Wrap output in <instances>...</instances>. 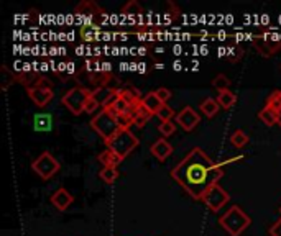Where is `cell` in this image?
Masks as SVG:
<instances>
[{"instance_id": "277c9868", "label": "cell", "mask_w": 281, "mask_h": 236, "mask_svg": "<svg viewBox=\"0 0 281 236\" xmlns=\"http://www.w3.org/2000/svg\"><path fill=\"white\" fill-rule=\"evenodd\" d=\"M106 144H107V149L114 151V153L119 154L122 159H125V157L138 146V138L130 131V128H122L119 133H117L112 140H109Z\"/></svg>"}, {"instance_id": "9c48e42d", "label": "cell", "mask_w": 281, "mask_h": 236, "mask_svg": "<svg viewBox=\"0 0 281 236\" xmlns=\"http://www.w3.org/2000/svg\"><path fill=\"white\" fill-rule=\"evenodd\" d=\"M28 97L36 107L43 108L53 100L55 92H53V87H51V84H44V85H38V87H33V89H28Z\"/></svg>"}, {"instance_id": "f1b7e54d", "label": "cell", "mask_w": 281, "mask_h": 236, "mask_svg": "<svg viewBox=\"0 0 281 236\" xmlns=\"http://www.w3.org/2000/svg\"><path fill=\"white\" fill-rule=\"evenodd\" d=\"M156 116H158L160 118V120H161V123L163 122H171L173 120V118H176V113H174V110L171 108V107H169V105H163V107L158 110V113H156Z\"/></svg>"}, {"instance_id": "d6a6232c", "label": "cell", "mask_w": 281, "mask_h": 236, "mask_svg": "<svg viewBox=\"0 0 281 236\" xmlns=\"http://www.w3.org/2000/svg\"><path fill=\"white\" fill-rule=\"evenodd\" d=\"M268 233H270V236H281V218L276 220V223H273Z\"/></svg>"}, {"instance_id": "603a6c76", "label": "cell", "mask_w": 281, "mask_h": 236, "mask_svg": "<svg viewBox=\"0 0 281 236\" xmlns=\"http://www.w3.org/2000/svg\"><path fill=\"white\" fill-rule=\"evenodd\" d=\"M248 143V136L244 130H235L233 133L230 135V144L233 148L242 149Z\"/></svg>"}, {"instance_id": "83f0119b", "label": "cell", "mask_w": 281, "mask_h": 236, "mask_svg": "<svg viewBox=\"0 0 281 236\" xmlns=\"http://www.w3.org/2000/svg\"><path fill=\"white\" fill-rule=\"evenodd\" d=\"M2 74H4V79H2V90H7L10 87V84L17 82V76L15 72H10L7 66H2Z\"/></svg>"}, {"instance_id": "1f68e13d", "label": "cell", "mask_w": 281, "mask_h": 236, "mask_svg": "<svg viewBox=\"0 0 281 236\" xmlns=\"http://www.w3.org/2000/svg\"><path fill=\"white\" fill-rule=\"evenodd\" d=\"M155 94L158 95V98H160V100H161L163 103H166V102L169 100V98H171V92H169L166 87H160V89H156V90H155Z\"/></svg>"}, {"instance_id": "e0dca14e", "label": "cell", "mask_w": 281, "mask_h": 236, "mask_svg": "<svg viewBox=\"0 0 281 236\" xmlns=\"http://www.w3.org/2000/svg\"><path fill=\"white\" fill-rule=\"evenodd\" d=\"M266 107L278 113V125L281 127V90H273L266 98Z\"/></svg>"}, {"instance_id": "4316f807", "label": "cell", "mask_w": 281, "mask_h": 236, "mask_svg": "<svg viewBox=\"0 0 281 236\" xmlns=\"http://www.w3.org/2000/svg\"><path fill=\"white\" fill-rule=\"evenodd\" d=\"M212 87L215 90H219V92L228 90V87H230V79H228L227 76H224V74H217L212 81Z\"/></svg>"}, {"instance_id": "836d02e7", "label": "cell", "mask_w": 281, "mask_h": 236, "mask_svg": "<svg viewBox=\"0 0 281 236\" xmlns=\"http://www.w3.org/2000/svg\"><path fill=\"white\" fill-rule=\"evenodd\" d=\"M168 10H169V15H171V20L179 17V10H178V7H176V4L168 2Z\"/></svg>"}, {"instance_id": "3957f363", "label": "cell", "mask_w": 281, "mask_h": 236, "mask_svg": "<svg viewBox=\"0 0 281 236\" xmlns=\"http://www.w3.org/2000/svg\"><path fill=\"white\" fill-rule=\"evenodd\" d=\"M90 127H92V130L106 143L109 140H112V138L122 130L119 122H117V116L110 110H101L99 113L90 120Z\"/></svg>"}, {"instance_id": "2e32d148", "label": "cell", "mask_w": 281, "mask_h": 236, "mask_svg": "<svg viewBox=\"0 0 281 236\" xmlns=\"http://www.w3.org/2000/svg\"><path fill=\"white\" fill-rule=\"evenodd\" d=\"M219 110H220V105L217 102V98L209 97V98H206V100H202V103H201V111L207 118H214L215 115H217Z\"/></svg>"}, {"instance_id": "7c38bea8", "label": "cell", "mask_w": 281, "mask_h": 236, "mask_svg": "<svg viewBox=\"0 0 281 236\" xmlns=\"http://www.w3.org/2000/svg\"><path fill=\"white\" fill-rule=\"evenodd\" d=\"M150 153H152L158 161L163 162V161H166L168 157L173 154V146H171V143L166 140V138H161V140H156L152 144Z\"/></svg>"}, {"instance_id": "6da1fadb", "label": "cell", "mask_w": 281, "mask_h": 236, "mask_svg": "<svg viewBox=\"0 0 281 236\" xmlns=\"http://www.w3.org/2000/svg\"><path fill=\"white\" fill-rule=\"evenodd\" d=\"M171 177L194 200H202L209 189L224 177V167L212 161L201 148H193L178 166L171 170Z\"/></svg>"}, {"instance_id": "ffe728a7", "label": "cell", "mask_w": 281, "mask_h": 236, "mask_svg": "<svg viewBox=\"0 0 281 236\" xmlns=\"http://www.w3.org/2000/svg\"><path fill=\"white\" fill-rule=\"evenodd\" d=\"M217 102L220 105V108H224V110H228V108H232L235 102H237V95L233 94V92L230 90H224V92H219V95H217Z\"/></svg>"}, {"instance_id": "ba28073f", "label": "cell", "mask_w": 281, "mask_h": 236, "mask_svg": "<svg viewBox=\"0 0 281 236\" xmlns=\"http://www.w3.org/2000/svg\"><path fill=\"white\" fill-rule=\"evenodd\" d=\"M252 43L263 57H271L281 49V39L271 35H255Z\"/></svg>"}, {"instance_id": "4fadbf2b", "label": "cell", "mask_w": 281, "mask_h": 236, "mask_svg": "<svg viewBox=\"0 0 281 236\" xmlns=\"http://www.w3.org/2000/svg\"><path fill=\"white\" fill-rule=\"evenodd\" d=\"M73 202H74V197L71 195L64 187H60L53 195H51V203H53V207L56 210H60V212H66V208Z\"/></svg>"}, {"instance_id": "d4e9b609", "label": "cell", "mask_w": 281, "mask_h": 236, "mask_svg": "<svg viewBox=\"0 0 281 236\" xmlns=\"http://www.w3.org/2000/svg\"><path fill=\"white\" fill-rule=\"evenodd\" d=\"M99 177L106 184H114L119 177V169L117 167H102L99 170Z\"/></svg>"}, {"instance_id": "44dd1931", "label": "cell", "mask_w": 281, "mask_h": 236, "mask_svg": "<svg viewBox=\"0 0 281 236\" xmlns=\"http://www.w3.org/2000/svg\"><path fill=\"white\" fill-rule=\"evenodd\" d=\"M81 38L84 41H96L97 36H99V26L96 25H82L81 26Z\"/></svg>"}, {"instance_id": "8992f818", "label": "cell", "mask_w": 281, "mask_h": 236, "mask_svg": "<svg viewBox=\"0 0 281 236\" xmlns=\"http://www.w3.org/2000/svg\"><path fill=\"white\" fill-rule=\"evenodd\" d=\"M60 169H61L60 161H58L50 151H43V153L31 162V170H33L36 175H40L43 181L51 179Z\"/></svg>"}, {"instance_id": "5bb4252c", "label": "cell", "mask_w": 281, "mask_h": 236, "mask_svg": "<svg viewBox=\"0 0 281 236\" xmlns=\"http://www.w3.org/2000/svg\"><path fill=\"white\" fill-rule=\"evenodd\" d=\"M142 105H143V107H145L152 115H156V113H158V110H160L165 103H163V102L160 100L158 95H156L155 92H150V94H147L145 97H142Z\"/></svg>"}, {"instance_id": "30bf717a", "label": "cell", "mask_w": 281, "mask_h": 236, "mask_svg": "<svg viewBox=\"0 0 281 236\" xmlns=\"http://www.w3.org/2000/svg\"><path fill=\"white\" fill-rule=\"evenodd\" d=\"M199 122H201V116L191 107H184L181 111L176 113V123L184 131H193L199 125Z\"/></svg>"}, {"instance_id": "8fae6325", "label": "cell", "mask_w": 281, "mask_h": 236, "mask_svg": "<svg viewBox=\"0 0 281 236\" xmlns=\"http://www.w3.org/2000/svg\"><path fill=\"white\" fill-rule=\"evenodd\" d=\"M74 13L77 17H90V18H96V17H102L104 12L99 5H97L94 0H84V2L77 4Z\"/></svg>"}, {"instance_id": "e575fe53", "label": "cell", "mask_w": 281, "mask_h": 236, "mask_svg": "<svg viewBox=\"0 0 281 236\" xmlns=\"http://www.w3.org/2000/svg\"><path fill=\"white\" fill-rule=\"evenodd\" d=\"M279 215H281V207H279Z\"/></svg>"}, {"instance_id": "9a60e30c", "label": "cell", "mask_w": 281, "mask_h": 236, "mask_svg": "<svg viewBox=\"0 0 281 236\" xmlns=\"http://www.w3.org/2000/svg\"><path fill=\"white\" fill-rule=\"evenodd\" d=\"M99 161L104 164V167H119V164L123 161L119 154H115L114 151L106 149L99 154Z\"/></svg>"}, {"instance_id": "cb8c5ba5", "label": "cell", "mask_w": 281, "mask_h": 236, "mask_svg": "<svg viewBox=\"0 0 281 236\" xmlns=\"http://www.w3.org/2000/svg\"><path fill=\"white\" fill-rule=\"evenodd\" d=\"M122 13L123 15H128V17H138L143 13V9L140 2H136V0H130L125 5L122 7Z\"/></svg>"}, {"instance_id": "484cf974", "label": "cell", "mask_w": 281, "mask_h": 236, "mask_svg": "<svg viewBox=\"0 0 281 236\" xmlns=\"http://www.w3.org/2000/svg\"><path fill=\"white\" fill-rule=\"evenodd\" d=\"M120 97L125 100L128 105H132V107H136L140 102H142V98H140V94L136 90H120Z\"/></svg>"}, {"instance_id": "7a4b0ae2", "label": "cell", "mask_w": 281, "mask_h": 236, "mask_svg": "<svg viewBox=\"0 0 281 236\" xmlns=\"http://www.w3.org/2000/svg\"><path fill=\"white\" fill-rule=\"evenodd\" d=\"M219 223L230 236H240L248 226H250L252 218L239 205H233L220 216Z\"/></svg>"}, {"instance_id": "ac0fdd59", "label": "cell", "mask_w": 281, "mask_h": 236, "mask_svg": "<svg viewBox=\"0 0 281 236\" xmlns=\"http://www.w3.org/2000/svg\"><path fill=\"white\" fill-rule=\"evenodd\" d=\"M258 118L261 123L266 125V127H273V125L278 123V113L274 110H271L270 107H266V105L258 111Z\"/></svg>"}, {"instance_id": "4dcf8cb0", "label": "cell", "mask_w": 281, "mask_h": 236, "mask_svg": "<svg viewBox=\"0 0 281 236\" xmlns=\"http://www.w3.org/2000/svg\"><path fill=\"white\" fill-rule=\"evenodd\" d=\"M101 107V103L96 100V97L90 94V97L87 98V103H86V111L87 113H94V111Z\"/></svg>"}, {"instance_id": "5b68a950", "label": "cell", "mask_w": 281, "mask_h": 236, "mask_svg": "<svg viewBox=\"0 0 281 236\" xmlns=\"http://www.w3.org/2000/svg\"><path fill=\"white\" fill-rule=\"evenodd\" d=\"M90 94H92V92H89L84 87H73L61 97V103L73 115H81L86 111V103H87V98L90 97Z\"/></svg>"}, {"instance_id": "7402d4cb", "label": "cell", "mask_w": 281, "mask_h": 236, "mask_svg": "<svg viewBox=\"0 0 281 236\" xmlns=\"http://www.w3.org/2000/svg\"><path fill=\"white\" fill-rule=\"evenodd\" d=\"M35 128L38 131H48L53 127V120H51V115L48 113H41V115H35Z\"/></svg>"}, {"instance_id": "52a82bcc", "label": "cell", "mask_w": 281, "mask_h": 236, "mask_svg": "<svg viewBox=\"0 0 281 236\" xmlns=\"http://www.w3.org/2000/svg\"><path fill=\"white\" fill-rule=\"evenodd\" d=\"M230 200V195H228L227 190L222 189L219 184H215L207 192L202 195V202L206 203V207L211 210V212H219V210L224 208L225 203Z\"/></svg>"}, {"instance_id": "f546056e", "label": "cell", "mask_w": 281, "mask_h": 236, "mask_svg": "<svg viewBox=\"0 0 281 236\" xmlns=\"http://www.w3.org/2000/svg\"><path fill=\"white\" fill-rule=\"evenodd\" d=\"M160 133L163 135V138H168V136H171L174 135V131H176V125L173 122H163L160 125Z\"/></svg>"}, {"instance_id": "d6986e66", "label": "cell", "mask_w": 281, "mask_h": 236, "mask_svg": "<svg viewBox=\"0 0 281 236\" xmlns=\"http://www.w3.org/2000/svg\"><path fill=\"white\" fill-rule=\"evenodd\" d=\"M150 116H152V113L143 107L142 102L136 105V108H135V118H133V125L135 127H138V128H143L145 125L148 123L150 120Z\"/></svg>"}]
</instances>
